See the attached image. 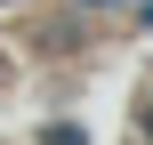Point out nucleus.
<instances>
[{
    "label": "nucleus",
    "instance_id": "obj_1",
    "mask_svg": "<svg viewBox=\"0 0 153 145\" xmlns=\"http://www.w3.org/2000/svg\"><path fill=\"white\" fill-rule=\"evenodd\" d=\"M145 24H153V8H145Z\"/></svg>",
    "mask_w": 153,
    "mask_h": 145
},
{
    "label": "nucleus",
    "instance_id": "obj_2",
    "mask_svg": "<svg viewBox=\"0 0 153 145\" xmlns=\"http://www.w3.org/2000/svg\"><path fill=\"white\" fill-rule=\"evenodd\" d=\"M97 8H105V0H97Z\"/></svg>",
    "mask_w": 153,
    "mask_h": 145
}]
</instances>
